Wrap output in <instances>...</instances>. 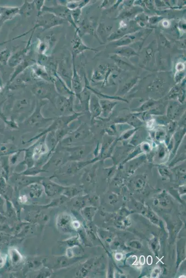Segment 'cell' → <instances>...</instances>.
Instances as JSON below:
<instances>
[{
  "mask_svg": "<svg viewBox=\"0 0 186 278\" xmlns=\"http://www.w3.org/2000/svg\"><path fill=\"white\" fill-rule=\"evenodd\" d=\"M101 103L102 104L101 106L103 109V112H104V115L105 116H106L110 114V112L112 111V109L116 104L114 103H111V102L108 101H103V102L101 101Z\"/></svg>",
  "mask_w": 186,
  "mask_h": 278,
  "instance_id": "obj_8",
  "label": "cell"
},
{
  "mask_svg": "<svg viewBox=\"0 0 186 278\" xmlns=\"http://www.w3.org/2000/svg\"><path fill=\"white\" fill-rule=\"evenodd\" d=\"M164 133L163 131H159L156 134V138L157 140H159L161 138H163V137H164Z\"/></svg>",
  "mask_w": 186,
  "mask_h": 278,
  "instance_id": "obj_13",
  "label": "cell"
},
{
  "mask_svg": "<svg viewBox=\"0 0 186 278\" xmlns=\"http://www.w3.org/2000/svg\"><path fill=\"white\" fill-rule=\"evenodd\" d=\"M27 50L28 48L26 47V49L18 52L14 55L11 57L9 61V65L12 67H14L18 66L20 63H22L23 61L24 55L26 53Z\"/></svg>",
  "mask_w": 186,
  "mask_h": 278,
  "instance_id": "obj_4",
  "label": "cell"
},
{
  "mask_svg": "<svg viewBox=\"0 0 186 278\" xmlns=\"http://www.w3.org/2000/svg\"><path fill=\"white\" fill-rule=\"evenodd\" d=\"M91 107L92 110L95 115H100L101 113L100 104H99L98 101L96 98H92L91 100Z\"/></svg>",
  "mask_w": 186,
  "mask_h": 278,
  "instance_id": "obj_9",
  "label": "cell"
},
{
  "mask_svg": "<svg viewBox=\"0 0 186 278\" xmlns=\"http://www.w3.org/2000/svg\"><path fill=\"white\" fill-rule=\"evenodd\" d=\"M140 263L142 265H144L145 263V258L144 256H141L140 258Z\"/></svg>",
  "mask_w": 186,
  "mask_h": 278,
  "instance_id": "obj_16",
  "label": "cell"
},
{
  "mask_svg": "<svg viewBox=\"0 0 186 278\" xmlns=\"http://www.w3.org/2000/svg\"><path fill=\"white\" fill-rule=\"evenodd\" d=\"M35 7L34 1L29 2L25 1L24 4L20 7V14L26 15H30V14Z\"/></svg>",
  "mask_w": 186,
  "mask_h": 278,
  "instance_id": "obj_7",
  "label": "cell"
},
{
  "mask_svg": "<svg viewBox=\"0 0 186 278\" xmlns=\"http://www.w3.org/2000/svg\"><path fill=\"white\" fill-rule=\"evenodd\" d=\"M72 85L74 91L76 93H79L82 90V85L80 77L77 74L75 69V66L73 63V74L72 78Z\"/></svg>",
  "mask_w": 186,
  "mask_h": 278,
  "instance_id": "obj_6",
  "label": "cell"
},
{
  "mask_svg": "<svg viewBox=\"0 0 186 278\" xmlns=\"http://www.w3.org/2000/svg\"><path fill=\"white\" fill-rule=\"evenodd\" d=\"M72 44L73 55L79 54L84 50L88 49L87 47L83 44L80 37L76 33L72 41Z\"/></svg>",
  "mask_w": 186,
  "mask_h": 278,
  "instance_id": "obj_3",
  "label": "cell"
},
{
  "mask_svg": "<svg viewBox=\"0 0 186 278\" xmlns=\"http://www.w3.org/2000/svg\"><path fill=\"white\" fill-rule=\"evenodd\" d=\"M45 2V1H34L35 7H36L37 9L39 11V13L42 10V8L44 7Z\"/></svg>",
  "mask_w": 186,
  "mask_h": 278,
  "instance_id": "obj_12",
  "label": "cell"
},
{
  "mask_svg": "<svg viewBox=\"0 0 186 278\" xmlns=\"http://www.w3.org/2000/svg\"><path fill=\"white\" fill-rule=\"evenodd\" d=\"M50 90V87L44 83H38L33 88V91L35 94L40 97H45L49 94Z\"/></svg>",
  "mask_w": 186,
  "mask_h": 278,
  "instance_id": "obj_5",
  "label": "cell"
},
{
  "mask_svg": "<svg viewBox=\"0 0 186 278\" xmlns=\"http://www.w3.org/2000/svg\"><path fill=\"white\" fill-rule=\"evenodd\" d=\"M39 16V19L37 21V24L33 28L34 29L39 27H41L45 29H49L63 23L62 18L57 17L50 13L42 15L40 14Z\"/></svg>",
  "mask_w": 186,
  "mask_h": 278,
  "instance_id": "obj_1",
  "label": "cell"
},
{
  "mask_svg": "<svg viewBox=\"0 0 186 278\" xmlns=\"http://www.w3.org/2000/svg\"><path fill=\"white\" fill-rule=\"evenodd\" d=\"M33 69H34L35 73L37 76L44 77L45 78L49 77L48 76V74L45 71V68H42L40 65H36Z\"/></svg>",
  "mask_w": 186,
  "mask_h": 278,
  "instance_id": "obj_10",
  "label": "cell"
},
{
  "mask_svg": "<svg viewBox=\"0 0 186 278\" xmlns=\"http://www.w3.org/2000/svg\"><path fill=\"white\" fill-rule=\"evenodd\" d=\"M11 55V52L8 49L4 50L2 52L1 55L0 56V60L2 63H5L7 62L9 57Z\"/></svg>",
  "mask_w": 186,
  "mask_h": 278,
  "instance_id": "obj_11",
  "label": "cell"
},
{
  "mask_svg": "<svg viewBox=\"0 0 186 278\" xmlns=\"http://www.w3.org/2000/svg\"><path fill=\"white\" fill-rule=\"evenodd\" d=\"M18 14H20V7H0V27L6 21L11 19Z\"/></svg>",
  "mask_w": 186,
  "mask_h": 278,
  "instance_id": "obj_2",
  "label": "cell"
},
{
  "mask_svg": "<svg viewBox=\"0 0 186 278\" xmlns=\"http://www.w3.org/2000/svg\"><path fill=\"white\" fill-rule=\"evenodd\" d=\"M165 154V149L163 147H161L160 149V151L159 152V157L160 158H162L163 157H164Z\"/></svg>",
  "mask_w": 186,
  "mask_h": 278,
  "instance_id": "obj_14",
  "label": "cell"
},
{
  "mask_svg": "<svg viewBox=\"0 0 186 278\" xmlns=\"http://www.w3.org/2000/svg\"><path fill=\"white\" fill-rule=\"evenodd\" d=\"M152 263V258L151 256H149L147 257V263L149 265H151Z\"/></svg>",
  "mask_w": 186,
  "mask_h": 278,
  "instance_id": "obj_15",
  "label": "cell"
}]
</instances>
